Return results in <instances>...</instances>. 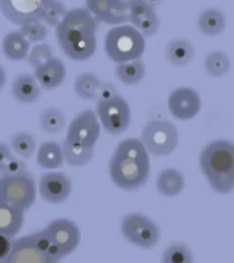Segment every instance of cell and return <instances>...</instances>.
<instances>
[{
    "label": "cell",
    "instance_id": "14",
    "mask_svg": "<svg viewBox=\"0 0 234 263\" xmlns=\"http://www.w3.org/2000/svg\"><path fill=\"white\" fill-rule=\"evenodd\" d=\"M86 9L101 22L111 26H118L129 21L126 1L122 0H88Z\"/></svg>",
    "mask_w": 234,
    "mask_h": 263
},
{
    "label": "cell",
    "instance_id": "1",
    "mask_svg": "<svg viewBox=\"0 0 234 263\" xmlns=\"http://www.w3.org/2000/svg\"><path fill=\"white\" fill-rule=\"evenodd\" d=\"M97 22L85 7L66 12L56 28L58 44L69 60L85 62L97 51Z\"/></svg>",
    "mask_w": 234,
    "mask_h": 263
},
{
    "label": "cell",
    "instance_id": "23",
    "mask_svg": "<svg viewBox=\"0 0 234 263\" xmlns=\"http://www.w3.org/2000/svg\"><path fill=\"white\" fill-rule=\"evenodd\" d=\"M226 27V20L222 11L208 8L202 11L198 17V28L207 36L220 35Z\"/></svg>",
    "mask_w": 234,
    "mask_h": 263
},
{
    "label": "cell",
    "instance_id": "27",
    "mask_svg": "<svg viewBox=\"0 0 234 263\" xmlns=\"http://www.w3.org/2000/svg\"><path fill=\"white\" fill-rule=\"evenodd\" d=\"M66 123V114L59 108H46L39 115V127L49 135L61 133L65 128Z\"/></svg>",
    "mask_w": 234,
    "mask_h": 263
},
{
    "label": "cell",
    "instance_id": "41",
    "mask_svg": "<svg viewBox=\"0 0 234 263\" xmlns=\"http://www.w3.org/2000/svg\"><path fill=\"white\" fill-rule=\"evenodd\" d=\"M116 94V90L114 88L112 83H102L101 88L99 90L97 100H105V99H110Z\"/></svg>",
    "mask_w": 234,
    "mask_h": 263
},
{
    "label": "cell",
    "instance_id": "15",
    "mask_svg": "<svg viewBox=\"0 0 234 263\" xmlns=\"http://www.w3.org/2000/svg\"><path fill=\"white\" fill-rule=\"evenodd\" d=\"M4 263H49V260L30 234L12 239L11 251Z\"/></svg>",
    "mask_w": 234,
    "mask_h": 263
},
{
    "label": "cell",
    "instance_id": "38",
    "mask_svg": "<svg viewBox=\"0 0 234 263\" xmlns=\"http://www.w3.org/2000/svg\"><path fill=\"white\" fill-rule=\"evenodd\" d=\"M45 254H46L49 263L59 262L65 257V255L62 253L61 249L54 243H51L49 248L47 249Z\"/></svg>",
    "mask_w": 234,
    "mask_h": 263
},
{
    "label": "cell",
    "instance_id": "8",
    "mask_svg": "<svg viewBox=\"0 0 234 263\" xmlns=\"http://www.w3.org/2000/svg\"><path fill=\"white\" fill-rule=\"evenodd\" d=\"M121 233L127 241L143 250L154 248L160 239L158 224L141 214H128L124 216Z\"/></svg>",
    "mask_w": 234,
    "mask_h": 263
},
{
    "label": "cell",
    "instance_id": "36",
    "mask_svg": "<svg viewBox=\"0 0 234 263\" xmlns=\"http://www.w3.org/2000/svg\"><path fill=\"white\" fill-rule=\"evenodd\" d=\"M28 171L27 165L23 160L17 158L15 155L8 161L0 175H17Z\"/></svg>",
    "mask_w": 234,
    "mask_h": 263
},
{
    "label": "cell",
    "instance_id": "25",
    "mask_svg": "<svg viewBox=\"0 0 234 263\" xmlns=\"http://www.w3.org/2000/svg\"><path fill=\"white\" fill-rule=\"evenodd\" d=\"M101 85L102 82L98 76L90 72H84L76 76L74 90L79 99L83 101H94L97 100Z\"/></svg>",
    "mask_w": 234,
    "mask_h": 263
},
{
    "label": "cell",
    "instance_id": "24",
    "mask_svg": "<svg viewBox=\"0 0 234 263\" xmlns=\"http://www.w3.org/2000/svg\"><path fill=\"white\" fill-rule=\"evenodd\" d=\"M62 149L65 162L69 166L76 168L89 164L93 159L95 154L94 147H88L76 142L67 141L66 139L62 144Z\"/></svg>",
    "mask_w": 234,
    "mask_h": 263
},
{
    "label": "cell",
    "instance_id": "19",
    "mask_svg": "<svg viewBox=\"0 0 234 263\" xmlns=\"http://www.w3.org/2000/svg\"><path fill=\"white\" fill-rule=\"evenodd\" d=\"M30 44L20 30L8 32L2 40V51L5 58L11 62H22L27 59Z\"/></svg>",
    "mask_w": 234,
    "mask_h": 263
},
{
    "label": "cell",
    "instance_id": "30",
    "mask_svg": "<svg viewBox=\"0 0 234 263\" xmlns=\"http://www.w3.org/2000/svg\"><path fill=\"white\" fill-rule=\"evenodd\" d=\"M192 261V253L184 243H173L162 254V262L190 263Z\"/></svg>",
    "mask_w": 234,
    "mask_h": 263
},
{
    "label": "cell",
    "instance_id": "10",
    "mask_svg": "<svg viewBox=\"0 0 234 263\" xmlns=\"http://www.w3.org/2000/svg\"><path fill=\"white\" fill-rule=\"evenodd\" d=\"M101 130L102 126L96 112L92 109H86L78 113L68 125L66 140L95 148Z\"/></svg>",
    "mask_w": 234,
    "mask_h": 263
},
{
    "label": "cell",
    "instance_id": "11",
    "mask_svg": "<svg viewBox=\"0 0 234 263\" xmlns=\"http://www.w3.org/2000/svg\"><path fill=\"white\" fill-rule=\"evenodd\" d=\"M52 243L56 244L66 257L78 248L81 232L75 221L67 218H57L44 228Z\"/></svg>",
    "mask_w": 234,
    "mask_h": 263
},
{
    "label": "cell",
    "instance_id": "28",
    "mask_svg": "<svg viewBox=\"0 0 234 263\" xmlns=\"http://www.w3.org/2000/svg\"><path fill=\"white\" fill-rule=\"evenodd\" d=\"M11 149L24 159H30L37 151V141L32 135L20 132L10 139Z\"/></svg>",
    "mask_w": 234,
    "mask_h": 263
},
{
    "label": "cell",
    "instance_id": "9",
    "mask_svg": "<svg viewBox=\"0 0 234 263\" xmlns=\"http://www.w3.org/2000/svg\"><path fill=\"white\" fill-rule=\"evenodd\" d=\"M47 0H0L3 17L20 28L42 22Z\"/></svg>",
    "mask_w": 234,
    "mask_h": 263
},
{
    "label": "cell",
    "instance_id": "6",
    "mask_svg": "<svg viewBox=\"0 0 234 263\" xmlns=\"http://www.w3.org/2000/svg\"><path fill=\"white\" fill-rule=\"evenodd\" d=\"M140 141L150 154L169 156L178 146V129L167 120H150L142 128Z\"/></svg>",
    "mask_w": 234,
    "mask_h": 263
},
{
    "label": "cell",
    "instance_id": "35",
    "mask_svg": "<svg viewBox=\"0 0 234 263\" xmlns=\"http://www.w3.org/2000/svg\"><path fill=\"white\" fill-rule=\"evenodd\" d=\"M159 28V17L156 14V12L153 11L141 20L139 26L136 28L140 31V34L143 37H151L158 32Z\"/></svg>",
    "mask_w": 234,
    "mask_h": 263
},
{
    "label": "cell",
    "instance_id": "5",
    "mask_svg": "<svg viewBox=\"0 0 234 263\" xmlns=\"http://www.w3.org/2000/svg\"><path fill=\"white\" fill-rule=\"evenodd\" d=\"M37 195V183L28 171L17 175H0L2 201L26 212L34 204Z\"/></svg>",
    "mask_w": 234,
    "mask_h": 263
},
{
    "label": "cell",
    "instance_id": "40",
    "mask_svg": "<svg viewBox=\"0 0 234 263\" xmlns=\"http://www.w3.org/2000/svg\"><path fill=\"white\" fill-rule=\"evenodd\" d=\"M11 241L6 236L0 235V263L5 262L11 251Z\"/></svg>",
    "mask_w": 234,
    "mask_h": 263
},
{
    "label": "cell",
    "instance_id": "33",
    "mask_svg": "<svg viewBox=\"0 0 234 263\" xmlns=\"http://www.w3.org/2000/svg\"><path fill=\"white\" fill-rule=\"evenodd\" d=\"M51 58H53V50L51 45L47 42H41L31 47L27 60L29 66L37 68L48 62Z\"/></svg>",
    "mask_w": 234,
    "mask_h": 263
},
{
    "label": "cell",
    "instance_id": "31",
    "mask_svg": "<svg viewBox=\"0 0 234 263\" xmlns=\"http://www.w3.org/2000/svg\"><path fill=\"white\" fill-rule=\"evenodd\" d=\"M127 8H128V16L129 21L133 24L134 28L139 26L141 20L150 13L155 11V6L152 5L150 1H143V0H133V1H126Z\"/></svg>",
    "mask_w": 234,
    "mask_h": 263
},
{
    "label": "cell",
    "instance_id": "12",
    "mask_svg": "<svg viewBox=\"0 0 234 263\" xmlns=\"http://www.w3.org/2000/svg\"><path fill=\"white\" fill-rule=\"evenodd\" d=\"M201 106L200 95L192 88L179 87L169 95V110L178 120L187 121L194 118L200 112Z\"/></svg>",
    "mask_w": 234,
    "mask_h": 263
},
{
    "label": "cell",
    "instance_id": "16",
    "mask_svg": "<svg viewBox=\"0 0 234 263\" xmlns=\"http://www.w3.org/2000/svg\"><path fill=\"white\" fill-rule=\"evenodd\" d=\"M33 76L38 84L44 90H55L65 82L66 66L61 59L53 57L43 65L34 68Z\"/></svg>",
    "mask_w": 234,
    "mask_h": 263
},
{
    "label": "cell",
    "instance_id": "21",
    "mask_svg": "<svg viewBox=\"0 0 234 263\" xmlns=\"http://www.w3.org/2000/svg\"><path fill=\"white\" fill-rule=\"evenodd\" d=\"M185 184V178L178 170H162L156 179L157 190L165 197H175L181 194Z\"/></svg>",
    "mask_w": 234,
    "mask_h": 263
},
{
    "label": "cell",
    "instance_id": "7",
    "mask_svg": "<svg viewBox=\"0 0 234 263\" xmlns=\"http://www.w3.org/2000/svg\"><path fill=\"white\" fill-rule=\"evenodd\" d=\"M95 112L103 130L112 136L124 134L131 123L130 105L119 95L105 100H97Z\"/></svg>",
    "mask_w": 234,
    "mask_h": 263
},
{
    "label": "cell",
    "instance_id": "22",
    "mask_svg": "<svg viewBox=\"0 0 234 263\" xmlns=\"http://www.w3.org/2000/svg\"><path fill=\"white\" fill-rule=\"evenodd\" d=\"M194 49L186 39L177 38L169 42L166 47V59L172 66H186L192 61Z\"/></svg>",
    "mask_w": 234,
    "mask_h": 263
},
{
    "label": "cell",
    "instance_id": "37",
    "mask_svg": "<svg viewBox=\"0 0 234 263\" xmlns=\"http://www.w3.org/2000/svg\"><path fill=\"white\" fill-rule=\"evenodd\" d=\"M31 236H32V238H33L35 244L38 245V248H39L42 252L46 253L47 249L49 248V246L51 245L52 242H51L49 236L47 235L46 232L44 231V229H43V230H40V231H38V232H35V233H33V234H31Z\"/></svg>",
    "mask_w": 234,
    "mask_h": 263
},
{
    "label": "cell",
    "instance_id": "42",
    "mask_svg": "<svg viewBox=\"0 0 234 263\" xmlns=\"http://www.w3.org/2000/svg\"><path fill=\"white\" fill-rule=\"evenodd\" d=\"M7 82V73L3 66H0V91L5 87Z\"/></svg>",
    "mask_w": 234,
    "mask_h": 263
},
{
    "label": "cell",
    "instance_id": "17",
    "mask_svg": "<svg viewBox=\"0 0 234 263\" xmlns=\"http://www.w3.org/2000/svg\"><path fill=\"white\" fill-rule=\"evenodd\" d=\"M25 222V212L0 199V235L10 239L19 234Z\"/></svg>",
    "mask_w": 234,
    "mask_h": 263
},
{
    "label": "cell",
    "instance_id": "13",
    "mask_svg": "<svg viewBox=\"0 0 234 263\" xmlns=\"http://www.w3.org/2000/svg\"><path fill=\"white\" fill-rule=\"evenodd\" d=\"M39 194L49 204H62L69 198L73 183L62 172H47L39 179Z\"/></svg>",
    "mask_w": 234,
    "mask_h": 263
},
{
    "label": "cell",
    "instance_id": "39",
    "mask_svg": "<svg viewBox=\"0 0 234 263\" xmlns=\"http://www.w3.org/2000/svg\"><path fill=\"white\" fill-rule=\"evenodd\" d=\"M13 156L14 154L11 151V147H9L6 143L0 142V174L2 173L4 167Z\"/></svg>",
    "mask_w": 234,
    "mask_h": 263
},
{
    "label": "cell",
    "instance_id": "18",
    "mask_svg": "<svg viewBox=\"0 0 234 263\" xmlns=\"http://www.w3.org/2000/svg\"><path fill=\"white\" fill-rule=\"evenodd\" d=\"M11 94L21 104H32L41 96L39 84L30 74H20L11 83Z\"/></svg>",
    "mask_w": 234,
    "mask_h": 263
},
{
    "label": "cell",
    "instance_id": "2",
    "mask_svg": "<svg viewBox=\"0 0 234 263\" xmlns=\"http://www.w3.org/2000/svg\"><path fill=\"white\" fill-rule=\"evenodd\" d=\"M110 176L117 187L136 191L150 177V155L140 139L128 138L119 142L110 160Z\"/></svg>",
    "mask_w": 234,
    "mask_h": 263
},
{
    "label": "cell",
    "instance_id": "32",
    "mask_svg": "<svg viewBox=\"0 0 234 263\" xmlns=\"http://www.w3.org/2000/svg\"><path fill=\"white\" fill-rule=\"evenodd\" d=\"M66 14V7L61 1L47 0L42 22H44L49 27L57 28L58 25L65 18Z\"/></svg>",
    "mask_w": 234,
    "mask_h": 263
},
{
    "label": "cell",
    "instance_id": "26",
    "mask_svg": "<svg viewBox=\"0 0 234 263\" xmlns=\"http://www.w3.org/2000/svg\"><path fill=\"white\" fill-rule=\"evenodd\" d=\"M115 74L124 85L135 86L139 84L146 74L145 63L139 59L128 63L118 64L115 67Z\"/></svg>",
    "mask_w": 234,
    "mask_h": 263
},
{
    "label": "cell",
    "instance_id": "20",
    "mask_svg": "<svg viewBox=\"0 0 234 263\" xmlns=\"http://www.w3.org/2000/svg\"><path fill=\"white\" fill-rule=\"evenodd\" d=\"M38 165L44 170H57L63 167L65 159L63 155L62 144L56 141L43 142L37 152Z\"/></svg>",
    "mask_w": 234,
    "mask_h": 263
},
{
    "label": "cell",
    "instance_id": "29",
    "mask_svg": "<svg viewBox=\"0 0 234 263\" xmlns=\"http://www.w3.org/2000/svg\"><path fill=\"white\" fill-rule=\"evenodd\" d=\"M205 68L208 74L214 78L224 77L230 68L229 57L222 51L211 52L205 59Z\"/></svg>",
    "mask_w": 234,
    "mask_h": 263
},
{
    "label": "cell",
    "instance_id": "3",
    "mask_svg": "<svg viewBox=\"0 0 234 263\" xmlns=\"http://www.w3.org/2000/svg\"><path fill=\"white\" fill-rule=\"evenodd\" d=\"M200 168L212 189L219 194H229L234 189V144L215 140L200 153Z\"/></svg>",
    "mask_w": 234,
    "mask_h": 263
},
{
    "label": "cell",
    "instance_id": "4",
    "mask_svg": "<svg viewBox=\"0 0 234 263\" xmlns=\"http://www.w3.org/2000/svg\"><path fill=\"white\" fill-rule=\"evenodd\" d=\"M146 50V40L133 26H117L110 29L104 39V51L117 65L139 60Z\"/></svg>",
    "mask_w": 234,
    "mask_h": 263
},
{
    "label": "cell",
    "instance_id": "34",
    "mask_svg": "<svg viewBox=\"0 0 234 263\" xmlns=\"http://www.w3.org/2000/svg\"><path fill=\"white\" fill-rule=\"evenodd\" d=\"M21 33L26 37L29 44L41 43L49 34V29L42 22H34L20 28Z\"/></svg>",
    "mask_w": 234,
    "mask_h": 263
}]
</instances>
